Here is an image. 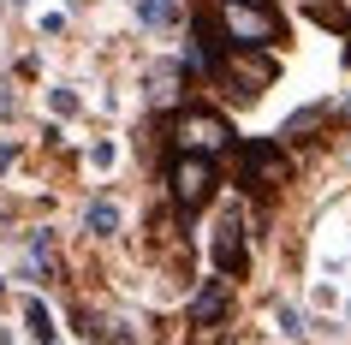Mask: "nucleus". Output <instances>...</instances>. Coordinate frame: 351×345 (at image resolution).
<instances>
[{"label": "nucleus", "instance_id": "nucleus-19", "mask_svg": "<svg viewBox=\"0 0 351 345\" xmlns=\"http://www.w3.org/2000/svg\"><path fill=\"white\" fill-rule=\"evenodd\" d=\"M262 6H268V0H262Z\"/></svg>", "mask_w": 351, "mask_h": 345}, {"label": "nucleus", "instance_id": "nucleus-5", "mask_svg": "<svg viewBox=\"0 0 351 345\" xmlns=\"http://www.w3.org/2000/svg\"><path fill=\"white\" fill-rule=\"evenodd\" d=\"M215 185H221V173H215V161H203V155H179V161L167 167V191H173V209H179V215L208 209V202H215Z\"/></svg>", "mask_w": 351, "mask_h": 345}, {"label": "nucleus", "instance_id": "nucleus-3", "mask_svg": "<svg viewBox=\"0 0 351 345\" xmlns=\"http://www.w3.org/2000/svg\"><path fill=\"white\" fill-rule=\"evenodd\" d=\"M274 54H268V48H226L221 60H215V84H221L226 95H239V102H256L262 90H268V84H274Z\"/></svg>", "mask_w": 351, "mask_h": 345}, {"label": "nucleus", "instance_id": "nucleus-11", "mask_svg": "<svg viewBox=\"0 0 351 345\" xmlns=\"http://www.w3.org/2000/svg\"><path fill=\"white\" fill-rule=\"evenodd\" d=\"M310 19L328 24V30H351V12H346V6H333V0H310Z\"/></svg>", "mask_w": 351, "mask_h": 345}, {"label": "nucleus", "instance_id": "nucleus-1", "mask_svg": "<svg viewBox=\"0 0 351 345\" xmlns=\"http://www.w3.org/2000/svg\"><path fill=\"white\" fill-rule=\"evenodd\" d=\"M215 30H221L226 48H274V42H286L280 12L262 6V0H221L215 6Z\"/></svg>", "mask_w": 351, "mask_h": 345}, {"label": "nucleus", "instance_id": "nucleus-15", "mask_svg": "<svg viewBox=\"0 0 351 345\" xmlns=\"http://www.w3.org/2000/svg\"><path fill=\"white\" fill-rule=\"evenodd\" d=\"M19 108V95H12V84H6V78H0V119H6V113Z\"/></svg>", "mask_w": 351, "mask_h": 345}, {"label": "nucleus", "instance_id": "nucleus-14", "mask_svg": "<svg viewBox=\"0 0 351 345\" xmlns=\"http://www.w3.org/2000/svg\"><path fill=\"white\" fill-rule=\"evenodd\" d=\"M48 102H54V113H77V95H72V90H54Z\"/></svg>", "mask_w": 351, "mask_h": 345}, {"label": "nucleus", "instance_id": "nucleus-13", "mask_svg": "<svg viewBox=\"0 0 351 345\" xmlns=\"http://www.w3.org/2000/svg\"><path fill=\"white\" fill-rule=\"evenodd\" d=\"M274 322H280V333H286V340H298V333H304V322H298V309H292V304H280V309H274Z\"/></svg>", "mask_w": 351, "mask_h": 345}, {"label": "nucleus", "instance_id": "nucleus-8", "mask_svg": "<svg viewBox=\"0 0 351 345\" xmlns=\"http://www.w3.org/2000/svg\"><path fill=\"white\" fill-rule=\"evenodd\" d=\"M24 327H30V340L54 345V316H48V304H42V298H24Z\"/></svg>", "mask_w": 351, "mask_h": 345}, {"label": "nucleus", "instance_id": "nucleus-17", "mask_svg": "<svg viewBox=\"0 0 351 345\" xmlns=\"http://www.w3.org/2000/svg\"><path fill=\"white\" fill-rule=\"evenodd\" d=\"M346 36H351V30H346ZM346 66H351V48H346Z\"/></svg>", "mask_w": 351, "mask_h": 345}, {"label": "nucleus", "instance_id": "nucleus-4", "mask_svg": "<svg viewBox=\"0 0 351 345\" xmlns=\"http://www.w3.org/2000/svg\"><path fill=\"white\" fill-rule=\"evenodd\" d=\"M173 149H179V155H203V161H215V155L232 149V126H226L215 108H185L179 119H173Z\"/></svg>", "mask_w": 351, "mask_h": 345}, {"label": "nucleus", "instance_id": "nucleus-2", "mask_svg": "<svg viewBox=\"0 0 351 345\" xmlns=\"http://www.w3.org/2000/svg\"><path fill=\"white\" fill-rule=\"evenodd\" d=\"M239 185L250 197H274L292 185V161H286V143L280 137H244L239 143Z\"/></svg>", "mask_w": 351, "mask_h": 345}, {"label": "nucleus", "instance_id": "nucleus-12", "mask_svg": "<svg viewBox=\"0 0 351 345\" xmlns=\"http://www.w3.org/2000/svg\"><path fill=\"white\" fill-rule=\"evenodd\" d=\"M322 119H328V108H298L292 119H286V131H280V143H286V137H304V131H315Z\"/></svg>", "mask_w": 351, "mask_h": 345}, {"label": "nucleus", "instance_id": "nucleus-10", "mask_svg": "<svg viewBox=\"0 0 351 345\" xmlns=\"http://www.w3.org/2000/svg\"><path fill=\"white\" fill-rule=\"evenodd\" d=\"M137 19L149 30H167V24H179V0H137Z\"/></svg>", "mask_w": 351, "mask_h": 345}, {"label": "nucleus", "instance_id": "nucleus-7", "mask_svg": "<svg viewBox=\"0 0 351 345\" xmlns=\"http://www.w3.org/2000/svg\"><path fill=\"white\" fill-rule=\"evenodd\" d=\"M226 304H232V280H221V274L203 280V292L191 298V327H197V333H215V322L226 316Z\"/></svg>", "mask_w": 351, "mask_h": 345}, {"label": "nucleus", "instance_id": "nucleus-9", "mask_svg": "<svg viewBox=\"0 0 351 345\" xmlns=\"http://www.w3.org/2000/svg\"><path fill=\"white\" fill-rule=\"evenodd\" d=\"M90 233L95 238H113V233H119V202H113V197H95L90 202Z\"/></svg>", "mask_w": 351, "mask_h": 345}, {"label": "nucleus", "instance_id": "nucleus-18", "mask_svg": "<svg viewBox=\"0 0 351 345\" xmlns=\"http://www.w3.org/2000/svg\"><path fill=\"white\" fill-rule=\"evenodd\" d=\"M19 6H30V0H19Z\"/></svg>", "mask_w": 351, "mask_h": 345}, {"label": "nucleus", "instance_id": "nucleus-16", "mask_svg": "<svg viewBox=\"0 0 351 345\" xmlns=\"http://www.w3.org/2000/svg\"><path fill=\"white\" fill-rule=\"evenodd\" d=\"M12 161H19V143H12V137H0V173H6Z\"/></svg>", "mask_w": 351, "mask_h": 345}, {"label": "nucleus", "instance_id": "nucleus-6", "mask_svg": "<svg viewBox=\"0 0 351 345\" xmlns=\"http://www.w3.org/2000/svg\"><path fill=\"white\" fill-rule=\"evenodd\" d=\"M208 262H215L221 280H239V274L250 268V250H244V215H239V209H226V215L215 220V233H208Z\"/></svg>", "mask_w": 351, "mask_h": 345}]
</instances>
